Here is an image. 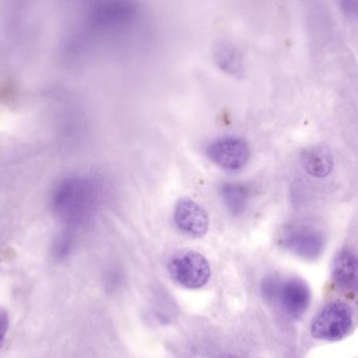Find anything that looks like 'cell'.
<instances>
[{
    "instance_id": "cell-13",
    "label": "cell",
    "mask_w": 358,
    "mask_h": 358,
    "mask_svg": "<svg viewBox=\"0 0 358 358\" xmlns=\"http://www.w3.org/2000/svg\"><path fill=\"white\" fill-rule=\"evenodd\" d=\"M341 10L345 12V15L349 17H355L358 12V3L355 0H348L341 3Z\"/></svg>"
},
{
    "instance_id": "cell-1",
    "label": "cell",
    "mask_w": 358,
    "mask_h": 358,
    "mask_svg": "<svg viewBox=\"0 0 358 358\" xmlns=\"http://www.w3.org/2000/svg\"><path fill=\"white\" fill-rule=\"evenodd\" d=\"M99 198V186L93 180L70 178L57 186L52 196V205L62 219L80 223L93 213Z\"/></svg>"
},
{
    "instance_id": "cell-7",
    "label": "cell",
    "mask_w": 358,
    "mask_h": 358,
    "mask_svg": "<svg viewBox=\"0 0 358 358\" xmlns=\"http://www.w3.org/2000/svg\"><path fill=\"white\" fill-rule=\"evenodd\" d=\"M173 221L180 231L192 238H202L208 231V213L187 196L179 199L176 203Z\"/></svg>"
},
{
    "instance_id": "cell-5",
    "label": "cell",
    "mask_w": 358,
    "mask_h": 358,
    "mask_svg": "<svg viewBox=\"0 0 358 358\" xmlns=\"http://www.w3.org/2000/svg\"><path fill=\"white\" fill-rule=\"evenodd\" d=\"M206 155L220 169L236 173L246 166L250 158V150L247 142L241 138L224 137L209 144Z\"/></svg>"
},
{
    "instance_id": "cell-10",
    "label": "cell",
    "mask_w": 358,
    "mask_h": 358,
    "mask_svg": "<svg viewBox=\"0 0 358 358\" xmlns=\"http://www.w3.org/2000/svg\"><path fill=\"white\" fill-rule=\"evenodd\" d=\"M213 57L215 66L226 74L238 78L244 76V58L236 45L227 41L217 43L213 51Z\"/></svg>"
},
{
    "instance_id": "cell-6",
    "label": "cell",
    "mask_w": 358,
    "mask_h": 358,
    "mask_svg": "<svg viewBox=\"0 0 358 358\" xmlns=\"http://www.w3.org/2000/svg\"><path fill=\"white\" fill-rule=\"evenodd\" d=\"M280 243L291 252L306 259L320 257L324 248L322 234L308 226H292L282 231Z\"/></svg>"
},
{
    "instance_id": "cell-3",
    "label": "cell",
    "mask_w": 358,
    "mask_h": 358,
    "mask_svg": "<svg viewBox=\"0 0 358 358\" xmlns=\"http://www.w3.org/2000/svg\"><path fill=\"white\" fill-rule=\"evenodd\" d=\"M353 326V311L343 301H332L324 306L311 324V335L320 341H341Z\"/></svg>"
},
{
    "instance_id": "cell-8",
    "label": "cell",
    "mask_w": 358,
    "mask_h": 358,
    "mask_svg": "<svg viewBox=\"0 0 358 358\" xmlns=\"http://www.w3.org/2000/svg\"><path fill=\"white\" fill-rule=\"evenodd\" d=\"M137 15L135 6L127 1L101 3L92 11L93 24L102 30H120L131 24Z\"/></svg>"
},
{
    "instance_id": "cell-2",
    "label": "cell",
    "mask_w": 358,
    "mask_h": 358,
    "mask_svg": "<svg viewBox=\"0 0 358 358\" xmlns=\"http://www.w3.org/2000/svg\"><path fill=\"white\" fill-rule=\"evenodd\" d=\"M268 301L278 303L287 315L293 318L303 315L311 301V291L307 282L297 278H266L262 287Z\"/></svg>"
},
{
    "instance_id": "cell-9",
    "label": "cell",
    "mask_w": 358,
    "mask_h": 358,
    "mask_svg": "<svg viewBox=\"0 0 358 358\" xmlns=\"http://www.w3.org/2000/svg\"><path fill=\"white\" fill-rule=\"evenodd\" d=\"M303 171L314 178L328 177L334 167V159L326 145H314L301 154Z\"/></svg>"
},
{
    "instance_id": "cell-4",
    "label": "cell",
    "mask_w": 358,
    "mask_h": 358,
    "mask_svg": "<svg viewBox=\"0 0 358 358\" xmlns=\"http://www.w3.org/2000/svg\"><path fill=\"white\" fill-rule=\"evenodd\" d=\"M171 278L188 289H199L208 282L211 269L206 257L196 251H188L171 259L169 265Z\"/></svg>"
},
{
    "instance_id": "cell-12",
    "label": "cell",
    "mask_w": 358,
    "mask_h": 358,
    "mask_svg": "<svg viewBox=\"0 0 358 358\" xmlns=\"http://www.w3.org/2000/svg\"><path fill=\"white\" fill-rule=\"evenodd\" d=\"M220 194L227 208L234 215H241L247 208L250 196L248 188L238 183L223 184Z\"/></svg>"
},
{
    "instance_id": "cell-14",
    "label": "cell",
    "mask_w": 358,
    "mask_h": 358,
    "mask_svg": "<svg viewBox=\"0 0 358 358\" xmlns=\"http://www.w3.org/2000/svg\"><path fill=\"white\" fill-rule=\"evenodd\" d=\"M9 320H8L7 314L0 310V343H3V337L7 333Z\"/></svg>"
},
{
    "instance_id": "cell-11",
    "label": "cell",
    "mask_w": 358,
    "mask_h": 358,
    "mask_svg": "<svg viewBox=\"0 0 358 358\" xmlns=\"http://www.w3.org/2000/svg\"><path fill=\"white\" fill-rule=\"evenodd\" d=\"M332 278L341 289L355 291L357 287V259L349 250H343L333 262Z\"/></svg>"
},
{
    "instance_id": "cell-15",
    "label": "cell",
    "mask_w": 358,
    "mask_h": 358,
    "mask_svg": "<svg viewBox=\"0 0 358 358\" xmlns=\"http://www.w3.org/2000/svg\"><path fill=\"white\" fill-rule=\"evenodd\" d=\"M221 358H240V357H238V356H234V355H225Z\"/></svg>"
}]
</instances>
